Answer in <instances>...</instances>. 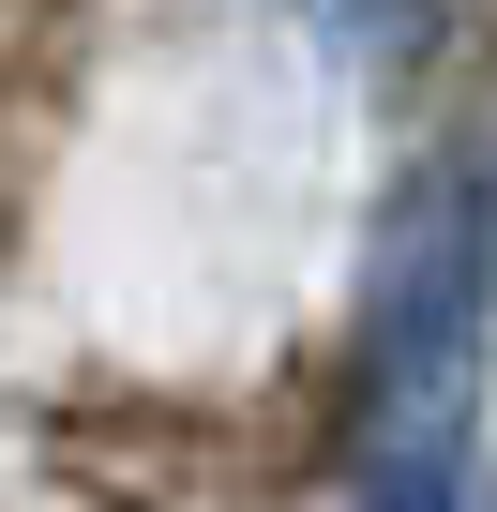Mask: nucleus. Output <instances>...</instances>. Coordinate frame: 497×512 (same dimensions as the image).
<instances>
[{
	"mask_svg": "<svg viewBox=\"0 0 497 512\" xmlns=\"http://www.w3.org/2000/svg\"><path fill=\"white\" fill-rule=\"evenodd\" d=\"M497 317V151L452 136L392 181L362 272V512H467Z\"/></svg>",
	"mask_w": 497,
	"mask_h": 512,
	"instance_id": "obj_1",
	"label": "nucleus"
}]
</instances>
